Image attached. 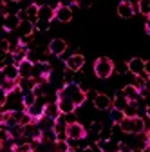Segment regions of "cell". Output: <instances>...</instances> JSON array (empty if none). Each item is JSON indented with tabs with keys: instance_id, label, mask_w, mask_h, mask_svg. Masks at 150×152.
I'll return each instance as SVG.
<instances>
[{
	"instance_id": "obj_15",
	"label": "cell",
	"mask_w": 150,
	"mask_h": 152,
	"mask_svg": "<svg viewBox=\"0 0 150 152\" xmlns=\"http://www.w3.org/2000/svg\"><path fill=\"white\" fill-rule=\"evenodd\" d=\"M98 143H100V147H101L103 152H119V145H121V141L114 140V138H110V140H100Z\"/></svg>"
},
{
	"instance_id": "obj_28",
	"label": "cell",
	"mask_w": 150,
	"mask_h": 152,
	"mask_svg": "<svg viewBox=\"0 0 150 152\" xmlns=\"http://www.w3.org/2000/svg\"><path fill=\"white\" fill-rule=\"evenodd\" d=\"M34 27H36V31H49V27H51V22H45V20H36V24H34Z\"/></svg>"
},
{
	"instance_id": "obj_36",
	"label": "cell",
	"mask_w": 150,
	"mask_h": 152,
	"mask_svg": "<svg viewBox=\"0 0 150 152\" xmlns=\"http://www.w3.org/2000/svg\"><path fill=\"white\" fill-rule=\"evenodd\" d=\"M145 134H146V140H148V143H150V129H148V130L145 132Z\"/></svg>"
},
{
	"instance_id": "obj_2",
	"label": "cell",
	"mask_w": 150,
	"mask_h": 152,
	"mask_svg": "<svg viewBox=\"0 0 150 152\" xmlns=\"http://www.w3.org/2000/svg\"><path fill=\"white\" fill-rule=\"evenodd\" d=\"M123 134H145L146 132V123L145 118L141 116H134V118H125L119 123Z\"/></svg>"
},
{
	"instance_id": "obj_17",
	"label": "cell",
	"mask_w": 150,
	"mask_h": 152,
	"mask_svg": "<svg viewBox=\"0 0 150 152\" xmlns=\"http://www.w3.org/2000/svg\"><path fill=\"white\" fill-rule=\"evenodd\" d=\"M121 92L125 94V96L128 98V102H139L143 96H141V92H139V89H136L132 83H128V85H125L123 89H121Z\"/></svg>"
},
{
	"instance_id": "obj_18",
	"label": "cell",
	"mask_w": 150,
	"mask_h": 152,
	"mask_svg": "<svg viewBox=\"0 0 150 152\" xmlns=\"http://www.w3.org/2000/svg\"><path fill=\"white\" fill-rule=\"evenodd\" d=\"M34 31H36V27H34V22H31V20H22L16 29L18 36H33Z\"/></svg>"
},
{
	"instance_id": "obj_24",
	"label": "cell",
	"mask_w": 150,
	"mask_h": 152,
	"mask_svg": "<svg viewBox=\"0 0 150 152\" xmlns=\"http://www.w3.org/2000/svg\"><path fill=\"white\" fill-rule=\"evenodd\" d=\"M38 6H36V4H31L25 11H27V20H31V22H34L36 24V20H38Z\"/></svg>"
},
{
	"instance_id": "obj_9",
	"label": "cell",
	"mask_w": 150,
	"mask_h": 152,
	"mask_svg": "<svg viewBox=\"0 0 150 152\" xmlns=\"http://www.w3.org/2000/svg\"><path fill=\"white\" fill-rule=\"evenodd\" d=\"M92 103H94V107L98 110H110L112 109V98L108 96V94H105V92H100Z\"/></svg>"
},
{
	"instance_id": "obj_14",
	"label": "cell",
	"mask_w": 150,
	"mask_h": 152,
	"mask_svg": "<svg viewBox=\"0 0 150 152\" xmlns=\"http://www.w3.org/2000/svg\"><path fill=\"white\" fill-rule=\"evenodd\" d=\"M136 9H138V6H134V4L119 2V6H118V15H119L121 18H132V16L136 15Z\"/></svg>"
},
{
	"instance_id": "obj_3",
	"label": "cell",
	"mask_w": 150,
	"mask_h": 152,
	"mask_svg": "<svg viewBox=\"0 0 150 152\" xmlns=\"http://www.w3.org/2000/svg\"><path fill=\"white\" fill-rule=\"evenodd\" d=\"M94 74L100 80H107L114 74V62L107 56H100V58L94 62Z\"/></svg>"
},
{
	"instance_id": "obj_26",
	"label": "cell",
	"mask_w": 150,
	"mask_h": 152,
	"mask_svg": "<svg viewBox=\"0 0 150 152\" xmlns=\"http://www.w3.org/2000/svg\"><path fill=\"white\" fill-rule=\"evenodd\" d=\"M138 11L145 16H150V0H139L138 2Z\"/></svg>"
},
{
	"instance_id": "obj_32",
	"label": "cell",
	"mask_w": 150,
	"mask_h": 152,
	"mask_svg": "<svg viewBox=\"0 0 150 152\" xmlns=\"http://www.w3.org/2000/svg\"><path fill=\"white\" fill-rule=\"evenodd\" d=\"M85 94H87V100H90V102H94V100H96V96H98L100 92H98V91H90V89H89V91H87Z\"/></svg>"
},
{
	"instance_id": "obj_12",
	"label": "cell",
	"mask_w": 150,
	"mask_h": 152,
	"mask_svg": "<svg viewBox=\"0 0 150 152\" xmlns=\"http://www.w3.org/2000/svg\"><path fill=\"white\" fill-rule=\"evenodd\" d=\"M20 16L18 15H7V16H4V31H7V33H13V31H16L18 29V26H20Z\"/></svg>"
},
{
	"instance_id": "obj_11",
	"label": "cell",
	"mask_w": 150,
	"mask_h": 152,
	"mask_svg": "<svg viewBox=\"0 0 150 152\" xmlns=\"http://www.w3.org/2000/svg\"><path fill=\"white\" fill-rule=\"evenodd\" d=\"M58 107H60V110H62V114H71V112H76V109H78V105L74 103L72 100H69V98H65V96H58Z\"/></svg>"
},
{
	"instance_id": "obj_7",
	"label": "cell",
	"mask_w": 150,
	"mask_h": 152,
	"mask_svg": "<svg viewBox=\"0 0 150 152\" xmlns=\"http://www.w3.org/2000/svg\"><path fill=\"white\" fill-rule=\"evenodd\" d=\"M128 72L134 74V76H143L145 74V60L136 56V58H130L128 60Z\"/></svg>"
},
{
	"instance_id": "obj_30",
	"label": "cell",
	"mask_w": 150,
	"mask_h": 152,
	"mask_svg": "<svg viewBox=\"0 0 150 152\" xmlns=\"http://www.w3.org/2000/svg\"><path fill=\"white\" fill-rule=\"evenodd\" d=\"M69 150H71V147H69L67 140L65 141H56V152H69Z\"/></svg>"
},
{
	"instance_id": "obj_31",
	"label": "cell",
	"mask_w": 150,
	"mask_h": 152,
	"mask_svg": "<svg viewBox=\"0 0 150 152\" xmlns=\"http://www.w3.org/2000/svg\"><path fill=\"white\" fill-rule=\"evenodd\" d=\"M63 118H65L67 125H71V123H76V121H78V120H76V112H71V114H63Z\"/></svg>"
},
{
	"instance_id": "obj_22",
	"label": "cell",
	"mask_w": 150,
	"mask_h": 152,
	"mask_svg": "<svg viewBox=\"0 0 150 152\" xmlns=\"http://www.w3.org/2000/svg\"><path fill=\"white\" fill-rule=\"evenodd\" d=\"M125 116L127 118H134V116H139V105H138V102H130L127 107H125Z\"/></svg>"
},
{
	"instance_id": "obj_6",
	"label": "cell",
	"mask_w": 150,
	"mask_h": 152,
	"mask_svg": "<svg viewBox=\"0 0 150 152\" xmlns=\"http://www.w3.org/2000/svg\"><path fill=\"white\" fill-rule=\"evenodd\" d=\"M47 47H49V53L58 58V56H63V54H65V51H67V42L63 40V38H52Z\"/></svg>"
},
{
	"instance_id": "obj_8",
	"label": "cell",
	"mask_w": 150,
	"mask_h": 152,
	"mask_svg": "<svg viewBox=\"0 0 150 152\" xmlns=\"http://www.w3.org/2000/svg\"><path fill=\"white\" fill-rule=\"evenodd\" d=\"M72 16H74L72 7H69V6H58L56 7V20L60 24H69L72 20Z\"/></svg>"
},
{
	"instance_id": "obj_4",
	"label": "cell",
	"mask_w": 150,
	"mask_h": 152,
	"mask_svg": "<svg viewBox=\"0 0 150 152\" xmlns=\"http://www.w3.org/2000/svg\"><path fill=\"white\" fill-rule=\"evenodd\" d=\"M87 134H89V130L80 121L67 125V138H71V140H85Z\"/></svg>"
},
{
	"instance_id": "obj_25",
	"label": "cell",
	"mask_w": 150,
	"mask_h": 152,
	"mask_svg": "<svg viewBox=\"0 0 150 152\" xmlns=\"http://www.w3.org/2000/svg\"><path fill=\"white\" fill-rule=\"evenodd\" d=\"M36 100H38V96L31 91V92H25L24 94V107L25 109H29V107H33L34 103H36Z\"/></svg>"
},
{
	"instance_id": "obj_23",
	"label": "cell",
	"mask_w": 150,
	"mask_h": 152,
	"mask_svg": "<svg viewBox=\"0 0 150 152\" xmlns=\"http://www.w3.org/2000/svg\"><path fill=\"white\" fill-rule=\"evenodd\" d=\"M125 118H127V116H125V112H123V110L114 109V107L110 109V121H112V123H121Z\"/></svg>"
},
{
	"instance_id": "obj_21",
	"label": "cell",
	"mask_w": 150,
	"mask_h": 152,
	"mask_svg": "<svg viewBox=\"0 0 150 152\" xmlns=\"http://www.w3.org/2000/svg\"><path fill=\"white\" fill-rule=\"evenodd\" d=\"M128 103H130V102H128V98L125 96L121 91H119V92H116L114 100H112V107H114V109H119V110H125V107H127Z\"/></svg>"
},
{
	"instance_id": "obj_37",
	"label": "cell",
	"mask_w": 150,
	"mask_h": 152,
	"mask_svg": "<svg viewBox=\"0 0 150 152\" xmlns=\"http://www.w3.org/2000/svg\"><path fill=\"white\" fill-rule=\"evenodd\" d=\"M132 152H145V150H139V148H132Z\"/></svg>"
},
{
	"instance_id": "obj_29",
	"label": "cell",
	"mask_w": 150,
	"mask_h": 152,
	"mask_svg": "<svg viewBox=\"0 0 150 152\" xmlns=\"http://www.w3.org/2000/svg\"><path fill=\"white\" fill-rule=\"evenodd\" d=\"M92 2H94V0H74V6L80 7V9H89L92 6Z\"/></svg>"
},
{
	"instance_id": "obj_19",
	"label": "cell",
	"mask_w": 150,
	"mask_h": 152,
	"mask_svg": "<svg viewBox=\"0 0 150 152\" xmlns=\"http://www.w3.org/2000/svg\"><path fill=\"white\" fill-rule=\"evenodd\" d=\"M45 116H49V118H52V120H58V118L62 116V110H60V107H58V102H49V103L45 105Z\"/></svg>"
},
{
	"instance_id": "obj_20",
	"label": "cell",
	"mask_w": 150,
	"mask_h": 152,
	"mask_svg": "<svg viewBox=\"0 0 150 152\" xmlns=\"http://www.w3.org/2000/svg\"><path fill=\"white\" fill-rule=\"evenodd\" d=\"M36 83H38V82H36L34 78H20V80H18V89L25 94V92H31L36 87Z\"/></svg>"
},
{
	"instance_id": "obj_5",
	"label": "cell",
	"mask_w": 150,
	"mask_h": 152,
	"mask_svg": "<svg viewBox=\"0 0 150 152\" xmlns=\"http://www.w3.org/2000/svg\"><path fill=\"white\" fill-rule=\"evenodd\" d=\"M83 65H85V56L80 54V53H74V54H71V56L65 58V67L71 69V71H74V72L82 71Z\"/></svg>"
},
{
	"instance_id": "obj_35",
	"label": "cell",
	"mask_w": 150,
	"mask_h": 152,
	"mask_svg": "<svg viewBox=\"0 0 150 152\" xmlns=\"http://www.w3.org/2000/svg\"><path fill=\"white\" fill-rule=\"evenodd\" d=\"M121 2H127V4H134V6H138L139 0H121Z\"/></svg>"
},
{
	"instance_id": "obj_10",
	"label": "cell",
	"mask_w": 150,
	"mask_h": 152,
	"mask_svg": "<svg viewBox=\"0 0 150 152\" xmlns=\"http://www.w3.org/2000/svg\"><path fill=\"white\" fill-rule=\"evenodd\" d=\"M18 71H20V78H34V62L25 58L18 64Z\"/></svg>"
},
{
	"instance_id": "obj_13",
	"label": "cell",
	"mask_w": 150,
	"mask_h": 152,
	"mask_svg": "<svg viewBox=\"0 0 150 152\" xmlns=\"http://www.w3.org/2000/svg\"><path fill=\"white\" fill-rule=\"evenodd\" d=\"M2 76H4L6 80H15V82H18V80H20V71H18V65H16V64L4 65V67H2Z\"/></svg>"
},
{
	"instance_id": "obj_27",
	"label": "cell",
	"mask_w": 150,
	"mask_h": 152,
	"mask_svg": "<svg viewBox=\"0 0 150 152\" xmlns=\"http://www.w3.org/2000/svg\"><path fill=\"white\" fill-rule=\"evenodd\" d=\"M114 71L118 74H127L128 72V62H119V64H114Z\"/></svg>"
},
{
	"instance_id": "obj_34",
	"label": "cell",
	"mask_w": 150,
	"mask_h": 152,
	"mask_svg": "<svg viewBox=\"0 0 150 152\" xmlns=\"http://www.w3.org/2000/svg\"><path fill=\"white\" fill-rule=\"evenodd\" d=\"M145 72L150 76V60H146V62H145Z\"/></svg>"
},
{
	"instance_id": "obj_16",
	"label": "cell",
	"mask_w": 150,
	"mask_h": 152,
	"mask_svg": "<svg viewBox=\"0 0 150 152\" xmlns=\"http://www.w3.org/2000/svg\"><path fill=\"white\" fill-rule=\"evenodd\" d=\"M22 11V6L20 2H15V0H7V2L2 4V15L7 16V15H18Z\"/></svg>"
},
{
	"instance_id": "obj_33",
	"label": "cell",
	"mask_w": 150,
	"mask_h": 152,
	"mask_svg": "<svg viewBox=\"0 0 150 152\" xmlns=\"http://www.w3.org/2000/svg\"><path fill=\"white\" fill-rule=\"evenodd\" d=\"M145 29H146V33L150 34V16H146V22H145Z\"/></svg>"
},
{
	"instance_id": "obj_1",
	"label": "cell",
	"mask_w": 150,
	"mask_h": 152,
	"mask_svg": "<svg viewBox=\"0 0 150 152\" xmlns=\"http://www.w3.org/2000/svg\"><path fill=\"white\" fill-rule=\"evenodd\" d=\"M58 96H65V98L72 100L78 107H82V105L87 102V94H85V91L82 89L80 83H65V85L58 91Z\"/></svg>"
}]
</instances>
